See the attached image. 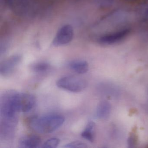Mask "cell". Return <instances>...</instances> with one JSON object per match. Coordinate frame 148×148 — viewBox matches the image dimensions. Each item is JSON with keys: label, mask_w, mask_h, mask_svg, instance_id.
I'll use <instances>...</instances> for the list:
<instances>
[{"label": "cell", "mask_w": 148, "mask_h": 148, "mask_svg": "<svg viewBox=\"0 0 148 148\" xmlns=\"http://www.w3.org/2000/svg\"><path fill=\"white\" fill-rule=\"evenodd\" d=\"M58 87L72 92H80L84 90L87 83L84 79L75 76H66L59 79L57 82Z\"/></svg>", "instance_id": "cell-3"}, {"label": "cell", "mask_w": 148, "mask_h": 148, "mask_svg": "<svg viewBox=\"0 0 148 148\" xmlns=\"http://www.w3.org/2000/svg\"><path fill=\"white\" fill-rule=\"evenodd\" d=\"M68 65L71 70L78 74L86 73L89 70V64L85 60H73L70 62Z\"/></svg>", "instance_id": "cell-11"}, {"label": "cell", "mask_w": 148, "mask_h": 148, "mask_svg": "<svg viewBox=\"0 0 148 148\" xmlns=\"http://www.w3.org/2000/svg\"><path fill=\"white\" fill-rule=\"evenodd\" d=\"M131 29L129 27H124L117 30L102 34L98 38V41L104 45L116 44L125 38L130 33Z\"/></svg>", "instance_id": "cell-4"}, {"label": "cell", "mask_w": 148, "mask_h": 148, "mask_svg": "<svg viewBox=\"0 0 148 148\" xmlns=\"http://www.w3.org/2000/svg\"><path fill=\"white\" fill-rule=\"evenodd\" d=\"M137 10V15L141 22L148 21V0H142Z\"/></svg>", "instance_id": "cell-12"}, {"label": "cell", "mask_w": 148, "mask_h": 148, "mask_svg": "<svg viewBox=\"0 0 148 148\" xmlns=\"http://www.w3.org/2000/svg\"><path fill=\"white\" fill-rule=\"evenodd\" d=\"M73 29L70 25L62 26L57 32L52 42L54 47H59L67 45L73 38Z\"/></svg>", "instance_id": "cell-6"}, {"label": "cell", "mask_w": 148, "mask_h": 148, "mask_svg": "<svg viewBox=\"0 0 148 148\" xmlns=\"http://www.w3.org/2000/svg\"><path fill=\"white\" fill-rule=\"evenodd\" d=\"M11 10L17 15L25 16L30 12V0H4Z\"/></svg>", "instance_id": "cell-8"}, {"label": "cell", "mask_w": 148, "mask_h": 148, "mask_svg": "<svg viewBox=\"0 0 148 148\" xmlns=\"http://www.w3.org/2000/svg\"><path fill=\"white\" fill-rule=\"evenodd\" d=\"M95 124L92 121H90L87 123L85 129L81 133L82 137L90 142H93L94 140V129Z\"/></svg>", "instance_id": "cell-13"}, {"label": "cell", "mask_w": 148, "mask_h": 148, "mask_svg": "<svg viewBox=\"0 0 148 148\" xmlns=\"http://www.w3.org/2000/svg\"><path fill=\"white\" fill-rule=\"evenodd\" d=\"M22 60V56L19 54L12 55L4 60L0 64V74L3 76L10 75Z\"/></svg>", "instance_id": "cell-7"}, {"label": "cell", "mask_w": 148, "mask_h": 148, "mask_svg": "<svg viewBox=\"0 0 148 148\" xmlns=\"http://www.w3.org/2000/svg\"><path fill=\"white\" fill-rule=\"evenodd\" d=\"M60 143V140L57 138H52L47 140L43 144L42 148H55L58 147Z\"/></svg>", "instance_id": "cell-15"}, {"label": "cell", "mask_w": 148, "mask_h": 148, "mask_svg": "<svg viewBox=\"0 0 148 148\" xmlns=\"http://www.w3.org/2000/svg\"><path fill=\"white\" fill-rule=\"evenodd\" d=\"M124 3L128 4H133L140 2L142 0H121Z\"/></svg>", "instance_id": "cell-18"}, {"label": "cell", "mask_w": 148, "mask_h": 148, "mask_svg": "<svg viewBox=\"0 0 148 148\" xmlns=\"http://www.w3.org/2000/svg\"><path fill=\"white\" fill-rule=\"evenodd\" d=\"M137 139L136 134L132 133L130 135L128 139V145L130 148H133L136 145Z\"/></svg>", "instance_id": "cell-17"}, {"label": "cell", "mask_w": 148, "mask_h": 148, "mask_svg": "<svg viewBox=\"0 0 148 148\" xmlns=\"http://www.w3.org/2000/svg\"><path fill=\"white\" fill-rule=\"evenodd\" d=\"M41 143V139L36 135H27L22 137L19 141V146L21 148H38Z\"/></svg>", "instance_id": "cell-9"}, {"label": "cell", "mask_w": 148, "mask_h": 148, "mask_svg": "<svg viewBox=\"0 0 148 148\" xmlns=\"http://www.w3.org/2000/svg\"><path fill=\"white\" fill-rule=\"evenodd\" d=\"M64 121V117L60 115H48L44 116H34L29 119L28 125L36 132L47 134L55 131L63 125Z\"/></svg>", "instance_id": "cell-1"}, {"label": "cell", "mask_w": 148, "mask_h": 148, "mask_svg": "<svg viewBox=\"0 0 148 148\" xmlns=\"http://www.w3.org/2000/svg\"><path fill=\"white\" fill-rule=\"evenodd\" d=\"M14 103L18 112H26L30 111L34 107L36 99L32 94L19 93L16 91L14 96Z\"/></svg>", "instance_id": "cell-5"}, {"label": "cell", "mask_w": 148, "mask_h": 148, "mask_svg": "<svg viewBox=\"0 0 148 148\" xmlns=\"http://www.w3.org/2000/svg\"><path fill=\"white\" fill-rule=\"evenodd\" d=\"M111 110L110 104L107 101H102L99 104L97 107L96 116L99 119H106L110 116Z\"/></svg>", "instance_id": "cell-10"}, {"label": "cell", "mask_w": 148, "mask_h": 148, "mask_svg": "<svg viewBox=\"0 0 148 148\" xmlns=\"http://www.w3.org/2000/svg\"><path fill=\"white\" fill-rule=\"evenodd\" d=\"M16 91L8 90L3 93L1 98L0 112L3 119L16 120L17 113L14 103V96Z\"/></svg>", "instance_id": "cell-2"}, {"label": "cell", "mask_w": 148, "mask_h": 148, "mask_svg": "<svg viewBox=\"0 0 148 148\" xmlns=\"http://www.w3.org/2000/svg\"><path fill=\"white\" fill-rule=\"evenodd\" d=\"M63 147L68 148H87V146L83 142L76 141L66 144Z\"/></svg>", "instance_id": "cell-16"}, {"label": "cell", "mask_w": 148, "mask_h": 148, "mask_svg": "<svg viewBox=\"0 0 148 148\" xmlns=\"http://www.w3.org/2000/svg\"><path fill=\"white\" fill-rule=\"evenodd\" d=\"M51 68V65L46 62H39L35 63L32 65V69L34 72L37 73H44L46 72Z\"/></svg>", "instance_id": "cell-14"}]
</instances>
